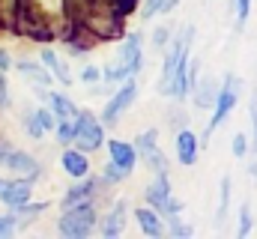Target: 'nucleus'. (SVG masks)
Masks as SVG:
<instances>
[{
    "instance_id": "obj_1",
    "label": "nucleus",
    "mask_w": 257,
    "mask_h": 239,
    "mask_svg": "<svg viewBox=\"0 0 257 239\" xmlns=\"http://www.w3.org/2000/svg\"><path fill=\"white\" fill-rule=\"evenodd\" d=\"M171 45L165 51V63H162V78H159V93L165 99H186L192 84H189V57H192V39L194 27H186L180 33H171Z\"/></svg>"
},
{
    "instance_id": "obj_2",
    "label": "nucleus",
    "mask_w": 257,
    "mask_h": 239,
    "mask_svg": "<svg viewBox=\"0 0 257 239\" xmlns=\"http://www.w3.org/2000/svg\"><path fill=\"white\" fill-rule=\"evenodd\" d=\"M141 45H144V33H141V30L128 33L126 42L120 45L117 60H114L108 69H102V81H105V84H123L126 78L138 75L141 66H144V48H141Z\"/></svg>"
},
{
    "instance_id": "obj_3",
    "label": "nucleus",
    "mask_w": 257,
    "mask_h": 239,
    "mask_svg": "<svg viewBox=\"0 0 257 239\" xmlns=\"http://www.w3.org/2000/svg\"><path fill=\"white\" fill-rule=\"evenodd\" d=\"M93 230H96V209H93V203L63 209V215L57 221V233L66 239H87Z\"/></svg>"
},
{
    "instance_id": "obj_4",
    "label": "nucleus",
    "mask_w": 257,
    "mask_h": 239,
    "mask_svg": "<svg viewBox=\"0 0 257 239\" xmlns=\"http://www.w3.org/2000/svg\"><path fill=\"white\" fill-rule=\"evenodd\" d=\"M72 126H75V147L84 150V153H96L102 144H105V126L102 120H96L93 111H75L72 117Z\"/></svg>"
},
{
    "instance_id": "obj_5",
    "label": "nucleus",
    "mask_w": 257,
    "mask_h": 239,
    "mask_svg": "<svg viewBox=\"0 0 257 239\" xmlns=\"http://www.w3.org/2000/svg\"><path fill=\"white\" fill-rule=\"evenodd\" d=\"M239 93H242V81L236 75H227L224 84L218 87V96H215V105H212V120L206 126V135H212L221 123H227V117L233 114V108L239 102Z\"/></svg>"
},
{
    "instance_id": "obj_6",
    "label": "nucleus",
    "mask_w": 257,
    "mask_h": 239,
    "mask_svg": "<svg viewBox=\"0 0 257 239\" xmlns=\"http://www.w3.org/2000/svg\"><path fill=\"white\" fill-rule=\"evenodd\" d=\"M159 132L156 129H147V132H141L138 138H135V156L144 162V165H150L156 174H168V159L162 156V150H159Z\"/></svg>"
},
{
    "instance_id": "obj_7",
    "label": "nucleus",
    "mask_w": 257,
    "mask_h": 239,
    "mask_svg": "<svg viewBox=\"0 0 257 239\" xmlns=\"http://www.w3.org/2000/svg\"><path fill=\"white\" fill-rule=\"evenodd\" d=\"M135 99H138V84H135V78H126V81L120 84V90L105 102V111H102L105 126H117L120 117H123L128 108L135 105Z\"/></svg>"
},
{
    "instance_id": "obj_8",
    "label": "nucleus",
    "mask_w": 257,
    "mask_h": 239,
    "mask_svg": "<svg viewBox=\"0 0 257 239\" xmlns=\"http://www.w3.org/2000/svg\"><path fill=\"white\" fill-rule=\"evenodd\" d=\"M0 168H9V171H15V174H21V177H27V179H36L42 174L39 171V162L30 153L15 150V147H9L3 141H0Z\"/></svg>"
},
{
    "instance_id": "obj_9",
    "label": "nucleus",
    "mask_w": 257,
    "mask_h": 239,
    "mask_svg": "<svg viewBox=\"0 0 257 239\" xmlns=\"http://www.w3.org/2000/svg\"><path fill=\"white\" fill-rule=\"evenodd\" d=\"M30 194H33V179H27V177L3 179V177H0V203H3V206L15 209V206L27 203V200H30Z\"/></svg>"
},
{
    "instance_id": "obj_10",
    "label": "nucleus",
    "mask_w": 257,
    "mask_h": 239,
    "mask_svg": "<svg viewBox=\"0 0 257 239\" xmlns=\"http://www.w3.org/2000/svg\"><path fill=\"white\" fill-rule=\"evenodd\" d=\"M99 182H102V179H90V174H87V177H81L72 188H66L60 206H63V209H72V206L93 203V197H96V191H99Z\"/></svg>"
},
{
    "instance_id": "obj_11",
    "label": "nucleus",
    "mask_w": 257,
    "mask_h": 239,
    "mask_svg": "<svg viewBox=\"0 0 257 239\" xmlns=\"http://www.w3.org/2000/svg\"><path fill=\"white\" fill-rule=\"evenodd\" d=\"M174 194H171V182H168V174H156V179L144 188V200H147V206H153L156 212H162L165 206H168V200H171Z\"/></svg>"
},
{
    "instance_id": "obj_12",
    "label": "nucleus",
    "mask_w": 257,
    "mask_h": 239,
    "mask_svg": "<svg viewBox=\"0 0 257 239\" xmlns=\"http://www.w3.org/2000/svg\"><path fill=\"white\" fill-rule=\"evenodd\" d=\"M126 215H128V203L126 200H117L114 206H111V212L102 218V224H99V233L108 239H117L123 230H126Z\"/></svg>"
},
{
    "instance_id": "obj_13",
    "label": "nucleus",
    "mask_w": 257,
    "mask_h": 239,
    "mask_svg": "<svg viewBox=\"0 0 257 239\" xmlns=\"http://www.w3.org/2000/svg\"><path fill=\"white\" fill-rule=\"evenodd\" d=\"M21 126H24V132H27V135L42 138L45 132H51V129L57 126V120H54V114H51L48 108H36V111H27V114H24Z\"/></svg>"
},
{
    "instance_id": "obj_14",
    "label": "nucleus",
    "mask_w": 257,
    "mask_h": 239,
    "mask_svg": "<svg viewBox=\"0 0 257 239\" xmlns=\"http://www.w3.org/2000/svg\"><path fill=\"white\" fill-rule=\"evenodd\" d=\"M135 221H138V227L147 233V236L159 239L165 236L168 230H165V218H162V212H156L153 206H141V209H135Z\"/></svg>"
},
{
    "instance_id": "obj_15",
    "label": "nucleus",
    "mask_w": 257,
    "mask_h": 239,
    "mask_svg": "<svg viewBox=\"0 0 257 239\" xmlns=\"http://www.w3.org/2000/svg\"><path fill=\"white\" fill-rule=\"evenodd\" d=\"M60 165H63V171H66L72 179H81V177H87V174H90L87 153H84V150H78V147H69V150H63V156H60Z\"/></svg>"
},
{
    "instance_id": "obj_16",
    "label": "nucleus",
    "mask_w": 257,
    "mask_h": 239,
    "mask_svg": "<svg viewBox=\"0 0 257 239\" xmlns=\"http://www.w3.org/2000/svg\"><path fill=\"white\" fill-rule=\"evenodd\" d=\"M197 153H200V141H197V135L189 132V129L177 132V159H180V165L192 168L194 162H197Z\"/></svg>"
},
{
    "instance_id": "obj_17",
    "label": "nucleus",
    "mask_w": 257,
    "mask_h": 239,
    "mask_svg": "<svg viewBox=\"0 0 257 239\" xmlns=\"http://www.w3.org/2000/svg\"><path fill=\"white\" fill-rule=\"evenodd\" d=\"M194 93V108H200V111H212V105H215V96H218V81H212V78H203V81H194L192 90Z\"/></svg>"
},
{
    "instance_id": "obj_18",
    "label": "nucleus",
    "mask_w": 257,
    "mask_h": 239,
    "mask_svg": "<svg viewBox=\"0 0 257 239\" xmlns=\"http://www.w3.org/2000/svg\"><path fill=\"white\" fill-rule=\"evenodd\" d=\"M108 153H111V162L114 165H120L123 171H135V162H138V156H135V147L128 144V141H120V138H111L108 141Z\"/></svg>"
},
{
    "instance_id": "obj_19",
    "label": "nucleus",
    "mask_w": 257,
    "mask_h": 239,
    "mask_svg": "<svg viewBox=\"0 0 257 239\" xmlns=\"http://www.w3.org/2000/svg\"><path fill=\"white\" fill-rule=\"evenodd\" d=\"M48 99V111L54 114V120H72L75 117V102L69 99V96H63V93H48L45 96Z\"/></svg>"
},
{
    "instance_id": "obj_20",
    "label": "nucleus",
    "mask_w": 257,
    "mask_h": 239,
    "mask_svg": "<svg viewBox=\"0 0 257 239\" xmlns=\"http://www.w3.org/2000/svg\"><path fill=\"white\" fill-rule=\"evenodd\" d=\"M42 63L48 66V72H51V78H57L60 84H66V87H69V84L75 81V78L69 75V66L63 63V57H57V54H54L51 48H45V51H42Z\"/></svg>"
},
{
    "instance_id": "obj_21",
    "label": "nucleus",
    "mask_w": 257,
    "mask_h": 239,
    "mask_svg": "<svg viewBox=\"0 0 257 239\" xmlns=\"http://www.w3.org/2000/svg\"><path fill=\"white\" fill-rule=\"evenodd\" d=\"M18 72L27 78V81H33L36 87H48L54 78H51V72H45L39 63H30V60H18Z\"/></svg>"
},
{
    "instance_id": "obj_22",
    "label": "nucleus",
    "mask_w": 257,
    "mask_h": 239,
    "mask_svg": "<svg viewBox=\"0 0 257 239\" xmlns=\"http://www.w3.org/2000/svg\"><path fill=\"white\" fill-rule=\"evenodd\" d=\"M162 218L168 221V224H165V230H168V233H174V236L189 239V236L194 233V230H192V224H186V221L180 218V212H177V215H162Z\"/></svg>"
},
{
    "instance_id": "obj_23",
    "label": "nucleus",
    "mask_w": 257,
    "mask_h": 239,
    "mask_svg": "<svg viewBox=\"0 0 257 239\" xmlns=\"http://www.w3.org/2000/svg\"><path fill=\"white\" fill-rule=\"evenodd\" d=\"M227 206H230V177L221 179V197H218V209H215V224H221V221H224Z\"/></svg>"
},
{
    "instance_id": "obj_24",
    "label": "nucleus",
    "mask_w": 257,
    "mask_h": 239,
    "mask_svg": "<svg viewBox=\"0 0 257 239\" xmlns=\"http://www.w3.org/2000/svg\"><path fill=\"white\" fill-rule=\"evenodd\" d=\"M251 224H254V218H251V206L242 203V206H239V227H236V236L245 239L248 236V230H251Z\"/></svg>"
},
{
    "instance_id": "obj_25",
    "label": "nucleus",
    "mask_w": 257,
    "mask_h": 239,
    "mask_svg": "<svg viewBox=\"0 0 257 239\" xmlns=\"http://www.w3.org/2000/svg\"><path fill=\"white\" fill-rule=\"evenodd\" d=\"M12 212V209H9ZM18 215L12 212V215H0V239H9V236H15L18 233Z\"/></svg>"
},
{
    "instance_id": "obj_26",
    "label": "nucleus",
    "mask_w": 257,
    "mask_h": 239,
    "mask_svg": "<svg viewBox=\"0 0 257 239\" xmlns=\"http://www.w3.org/2000/svg\"><path fill=\"white\" fill-rule=\"evenodd\" d=\"M126 177H128V171H123V168L114 165V162H108L105 171H102V182H123Z\"/></svg>"
},
{
    "instance_id": "obj_27",
    "label": "nucleus",
    "mask_w": 257,
    "mask_h": 239,
    "mask_svg": "<svg viewBox=\"0 0 257 239\" xmlns=\"http://www.w3.org/2000/svg\"><path fill=\"white\" fill-rule=\"evenodd\" d=\"M57 138H60V144H72L75 141V126H72V120H57Z\"/></svg>"
},
{
    "instance_id": "obj_28",
    "label": "nucleus",
    "mask_w": 257,
    "mask_h": 239,
    "mask_svg": "<svg viewBox=\"0 0 257 239\" xmlns=\"http://www.w3.org/2000/svg\"><path fill=\"white\" fill-rule=\"evenodd\" d=\"M230 150H233V156H236V159H245V156H248V138H245L242 132H236V135H233Z\"/></svg>"
},
{
    "instance_id": "obj_29",
    "label": "nucleus",
    "mask_w": 257,
    "mask_h": 239,
    "mask_svg": "<svg viewBox=\"0 0 257 239\" xmlns=\"http://www.w3.org/2000/svg\"><path fill=\"white\" fill-rule=\"evenodd\" d=\"M233 12H236V27H242L248 21V12H251V0H233Z\"/></svg>"
},
{
    "instance_id": "obj_30",
    "label": "nucleus",
    "mask_w": 257,
    "mask_h": 239,
    "mask_svg": "<svg viewBox=\"0 0 257 239\" xmlns=\"http://www.w3.org/2000/svg\"><path fill=\"white\" fill-rule=\"evenodd\" d=\"M153 15H162V0H144V6H141V18L150 21Z\"/></svg>"
},
{
    "instance_id": "obj_31",
    "label": "nucleus",
    "mask_w": 257,
    "mask_h": 239,
    "mask_svg": "<svg viewBox=\"0 0 257 239\" xmlns=\"http://www.w3.org/2000/svg\"><path fill=\"white\" fill-rule=\"evenodd\" d=\"M81 81L84 84H99L102 81V69L99 66H84L81 69Z\"/></svg>"
},
{
    "instance_id": "obj_32",
    "label": "nucleus",
    "mask_w": 257,
    "mask_h": 239,
    "mask_svg": "<svg viewBox=\"0 0 257 239\" xmlns=\"http://www.w3.org/2000/svg\"><path fill=\"white\" fill-rule=\"evenodd\" d=\"M168 39H171V30H168V27H159V30L153 33V45H156V48H165Z\"/></svg>"
},
{
    "instance_id": "obj_33",
    "label": "nucleus",
    "mask_w": 257,
    "mask_h": 239,
    "mask_svg": "<svg viewBox=\"0 0 257 239\" xmlns=\"http://www.w3.org/2000/svg\"><path fill=\"white\" fill-rule=\"evenodd\" d=\"M9 99H6V72L0 69V108H6Z\"/></svg>"
},
{
    "instance_id": "obj_34",
    "label": "nucleus",
    "mask_w": 257,
    "mask_h": 239,
    "mask_svg": "<svg viewBox=\"0 0 257 239\" xmlns=\"http://www.w3.org/2000/svg\"><path fill=\"white\" fill-rule=\"evenodd\" d=\"M9 66H12V57L0 48V69H3V72H9Z\"/></svg>"
},
{
    "instance_id": "obj_35",
    "label": "nucleus",
    "mask_w": 257,
    "mask_h": 239,
    "mask_svg": "<svg viewBox=\"0 0 257 239\" xmlns=\"http://www.w3.org/2000/svg\"><path fill=\"white\" fill-rule=\"evenodd\" d=\"M251 120H254V144H251V150L257 153V102L251 105Z\"/></svg>"
}]
</instances>
